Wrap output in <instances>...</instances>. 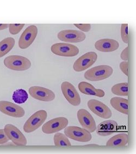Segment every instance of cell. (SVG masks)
Here are the masks:
<instances>
[{"mask_svg":"<svg viewBox=\"0 0 136 154\" xmlns=\"http://www.w3.org/2000/svg\"><path fill=\"white\" fill-rule=\"evenodd\" d=\"M113 72L110 66L99 65L90 68L85 72L84 77L87 80L91 82H98L105 80L112 75Z\"/></svg>","mask_w":136,"mask_h":154,"instance_id":"cell-1","label":"cell"},{"mask_svg":"<svg viewBox=\"0 0 136 154\" xmlns=\"http://www.w3.org/2000/svg\"><path fill=\"white\" fill-rule=\"evenodd\" d=\"M4 65L7 68L15 71H24L31 67L29 59L20 55H10L4 60Z\"/></svg>","mask_w":136,"mask_h":154,"instance_id":"cell-2","label":"cell"},{"mask_svg":"<svg viewBox=\"0 0 136 154\" xmlns=\"http://www.w3.org/2000/svg\"><path fill=\"white\" fill-rule=\"evenodd\" d=\"M47 112L40 110L34 113L27 120L24 126V130L27 133H31L37 130L44 124L47 118Z\"/></svg>","mask_w":136,"mask_h":154,"instance_id":"cell-3","label":"cell"},{"mask_svg":"<svg viewBox=\"0 0 136 154\" xmlns=\"http://www.w3.org/2000/svg\"><path fill=\"white\" fill-rule=\"evenodd\" d=\"M51 51L55 55L64 57H75L80 53L78 48L67 43H57L52 45Z\"/></svg>","mask_w":136,"mask_h":154,"instance_id":"cell-4","label":"cell"},{"mask_svg":"<svg viewBox=\"0 0 136 154\" xmlns=\"http://www.w3.org/2000/svg\"><path fill=\"white\" fill-rule=\"evenodd\" d=\"M64 134L68 138L80 142H88L92 139V134L88 131L75 126L67 127Z\"/></svg>","mask_w":136,"mask_h":154,"instance_id":"cell-5","label":"cell"},{"mask_svg":"<svg viewBox=\"0 0 136 154\" xmlns=\"http://www.w3.org/2000/svg\"><path fill=\"white\" fill-rule=\"evenodd\" d=\"M98 59V54L89 51L78 58L73 65V69L77 72L84 71L93 65Z\"/></svg>","mask_w":136,"mask_h":154,"instance_id":"cell-6","label":"cell"},{"mask_svg":"<svg viewBox=\"0 0 136 154\" xmlns=\"http://www.w3.org/2000/svg\"><path fill=\"white\" fill-rule=\"evenodd\" d=\"M61 90L65 99L72 106L77 107L81 104L80 95L72 84L67 81L63 82Z\"/></svg>","mask_w":136,"mask_h":154,"instance_id":"cell-7","label":"cell"},{"mask_svg":"<svg viewBox=\"0 0 136 154\" xmlns=\"http://www.w3.org/2000/svg\"><path fill=\"white\" fill-rule=\"evenodd\" d=\"M69 121L65 117H58L54 118L43 125L42 131L45 134L57 133L65 129L68 126Z\"/></svg>","mask_w":136,"mask_h":154,"instance_id":"cell-8","label":"cell"},{"mask_svg":"<svg viewBox=\"0 0 136 154\" xmlns=\"http://www.w3.org/2000/svg\"><path fill=\"white\" fill-rule=\"evenodd\" d=\"M88 107L93 113L104 119L111 118L112 116L110 108L102 102L92 99L87 102Z\"/></svg>","mask_w":136,"mask_h":154,"instance_id":"cell-9","label":"cell"},{"mask_svg":"<svg viewBox=\"0 0 136 154\" xmlns=\"http://www.w3.org/2000/svg\"><path fill=\"white\" fill-rule=\"evenodd\" d=\"M28 92L33 98L43 102H51L56 97L55 94L52 90L42 86H32Z\"/></svg>","mask_w":136,"mask_h":154,"instance_id":"cell-10","label":"cell"},{"mask_svg":"<svg viewBox=\"0 0 136 154\" xmlns=\"http://www.w3.org/2000/svg\"><path fill=\"white\" fill-rule=\"evenodd\" d=\"M57 37L60 41L68 43H80L86 38L84 33L76 30H64L60 31Z\"/></svg>","mask_w":136,"mask_h":154,"instance_id":"cell-11","label":"cell"},{"mask_svg":"<svg viewBox=\"0 0 136 154\" xmlns=\"http://www.w3.org/2000/svg\"><path fill=\"white\" fill-rule=\"evenodd\" d=\"M4 131L8 139L11 140L15 145L25 146L27 144V139L23 134L14 125H6Z\"/></svg>","mask_w":136,"mask_h":154,"instance_id":"cell-12","label":"cell"},{"mask_svg":"<svg viewBox=\"0 0 136 154\" xmlns=\"http://www.w3.org/2000/svg\"><path fill=\"white\" fill-rule=\"evenodd\" d=\"M38 35V27L31 25L27 27L19 40V47L21 49H25L32 44Z\"/></svg>","mask_w":136,"mask_h":154,"instance_id":"cell-13","label":"cell"},{"mask_svg":"<svg viewBox=\"0 0 136 154\" xmlns=\"http://www.w3.org/2000/svg\"><path fill=\"white\" fill-rule=\"evenodd\" d=\"M78 120L84 129L90 133L94 132L96 129L94 119L88 110L84 109L78 110L77 113Z\"/></svg>","mask_w":136,"mask_h":154,"instance_id":"cell-14","label":"cell"},{"mask_svg":"<svg viewBox=\"0 0 136 154\" xmlns=\"http://www.w3.org/2000/svg\"><path fill=\"white\" fill-rule=\"evenodd\" d=\"M0 112L14 118H22L25 116V110L22 107L8 101H0Z\"/></svg>","mask_w":136,"mask_h":154,"instance_id":"cell-15","label":"cell"},{"mask_svg":"<svg viewBox=\"0 0 136 154\" xmlns=\"http://www.w3.org/2000/svg\"><path fill=\"white\" fill-rule=\"evenodd\" d=\"M94 46L97 51L109 53L117 51L119 47V43L113 39L104 38L96 42Z\"/></svg>","mask_w":136,"mask_h":154,"instance_id":"cell-16","label":"cell"},{"mask_svg":"<svg viewBox=\"0 0 136 154\" xmlns=\"http://www.w3.org/2000/svg\"><path fill=\"white\" fill-rule=\"evenodd\" d=\"M78 88L80 92L84 95L94 96L98 97H103L105 95V92L103 90L96 89L92 84L86 82L79 83Z\"/></svg>","mask_w":136,"mask_h":154,"instance_id":"cell-17","label":"cell"},{"mask_svg":"<svg viewBox=\"0 0 136 154\" xmlns=\"http://www.w3.org/2000/svg\"><path fill=\"white\" fill-rule=\"evenodd\" d=\"M118 129V124L113 120H106L99 125L97 134L100 136H106L114 133Z\"/></svg>","mask_w":136,"mask_h":154,"instance_id":"cell-18","label":"cell"},{"mask_svg":"<svg viewBox=\"0 0 136 154\" xmlns=\"http://www.w3.org/2000/svg\"><path fill=\"white\" fill-rule=\"evenodd\" d=\"M110 104L114 109L120 113L128 115L129 101L127 99L119 97H114L111 99Z\"/></svg>","mask_w":136,"mask_h":154,"instance_id":"cell-19","label":"cell"},{"mask_svg":"<svg viewBox=\"0 0 136 154\" xmlns=\"http://www.w3.org/2000/svg\"><path fill=\"white\" fill-rule=\"evenodd\" d=\"M129 140L128 135L126 134H119L111 138L106 143L107 146L113 147L123 146L127 145Z\"/></svg>","mask_w":136,"mask_h":154,"instance_id":"cell-20","label":"cell"},{"mask_svg":"<svg viewBox=\"0 0 136 154\" xmlns=\"http://www.w3.org/2000/svg\"><path fill=\"white\" fill-rule=\"evenodd\" d=\"M15 41L12 37H7L0 42V58L6 55L15 45Z\"/></svg>","mask_w":136,"mask_h":154,"instance_id":"cell-21","label":"cell"},{"mask_svg":"<svg viewBox=\"0 0 136 154\" xmlns=\"http://www.w3.org/2000/svg\"><path fill=\"white\" fill-rule=\"evenodd\" d=\"M111 91L114 95L119 96H127L129 95V84L119 83L112 87Z\"/></svg>","mask_w":136,"mask_h":154,"instance_id":"cell-22","label":"cell"},{"mask_svg":"<svg viewBox=\"0 0 136 154\" xmlns=\"http://www.w3.org/2000/svg\"><path fill=\"white\" fill-rule=\"evenodd\" d=\"M28 98V95L26 91L24 89H19L16 90L12 95V99L16 103H24L26 102Z\"/></svg>","mask_w":136,"mask_h":154,"instance_id":"cell-23","label":"cell"},{"mask_svg":"<svg viewBox=\"0 0 136 154\" xmlns=\"http://www.w3.org/2000/svg\"><path fill=\"white\" fill-rule=\"evenodd\" d=\"M54 144L56 146H71V144L68 137L64 134L61 133H56L53 138Z\"/></svg>","mask_w":136,"mask_h":154,"instance_id":"cell-24","label":"cell"},{"mask_svg":"<svg viewBox=\"0 0 136 154\" xmlns=\"http://www.w3.org/2000/svg\"><path fill=\"white\" fill-rule=\"evenodd\" d=\"M128 24H123L121 25V37L125 44L129 43V29Z\"/></svg>","mask_w":136,"mask_h":154,"instance_id":"cell-25","label":"cell"},{"mask_svg":"<svg viewBox=\"0 0 136 154\" xmlns=\"http://www.w3.org/2000/svg\"><path fill=\"white\" fill-rule=\"evenodd\" d=\"M25 24H10L9 25V32L12 35H17L23 29Z\"/></svg>","mask_w":136,"mask_h":154,"instance_id":"cell-26","label":"cell"},{"mask_svg":"<svg viewBox=\"0 0 136 154\" xmlns=\"http://www.w3.org/2000/svg\"><path fill=\"white\" fill-rule=\"evenodd\" d=\"M74 26L76 27L77 29H78L80 31L84 32H88L90 30H91V25L89 24H74Z\"/></svg>","mask_w":136,"mask_h":154,"instance_id":"cell-27","label":"cell"},{"mask_svg":"<svg viewBox=\"0 0 136 154\" xmlns=\"http://www.w3.org/2000/svg\"><path fill=\"white\" fill-rule=\"evenodd\" d=\"M128 61H123L120 62L119 65V67L122 72L125 74L126 76H128Z\"/></svg>","mask_w":136,"mask_h":154,"instance_id":"cell-28","label":"cell"},{"mask_svg":"<svg viewBox=\"0 0 136 154\" xmlns=\"http://www.w3.org/2000/svg\"><path fill=\"white\" fill-rule=\"evenodd\" d=\"M8 138L6 136L4 130H0V144H2L8 141Z\"/></svg>","mask_w":136,"mask_h":154,"instance_id":"cell-29","label":"cell"},{"mask_svg":"<svg viewBox=\"0 0 136 154\" xmlns=\"http://www.w3.org/2000/svg\"><path fill=\"white\" fill-rule=\"evenodd\" d=\"M120 58L123 61H127L129 59V48H125L120 54Z\"/></svg>","mask_w":136,"mask_h":154,"instance_id":"cell-30","label":"cell"},{"mask_svg":"<svg viewBox=\"0 0 136 154\" xmlns=\"http://www.w3.org/2000/svg\"><path fill=\"white\" fill-rule=\"evenodd\" d=\"M9 26V25L7 24H0V30H4Z\"/></svg>","mask_w":136,"mask_h":154,"instance_id":"cell-31","label":"cell"}]
</instances>
